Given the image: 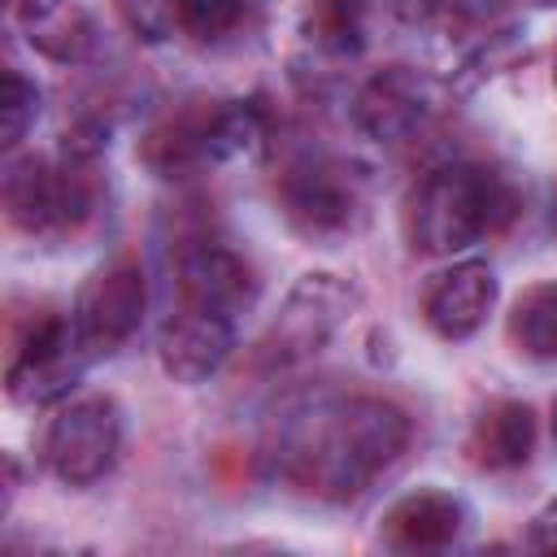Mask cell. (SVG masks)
I'll return each mask as SVG.
<instances>
[{
  "label": "cell",
  "instance_id": "6da1fadb",
  "mask_svg": "<svg viewBox=\"0 0 557 557\" xmlns=\"http://www.w3.org/2000/svg\"><path fill=\"white\" fill-rule=\"evenodd\" d=\"M409 444V418L383 396H331L287 413L270 440L283 483L318 500L361 496Z\"/></svg>",
  "mask_w": 557,
  "mask_h": 557
},
{
  "label": "cell",
  "instance_id": "7a4b0ae2",
  "mask_svg": "<svg viewBox=\"0 0 557 557\" xmlns=\"http://www.w3.org/2000/svg\"><path fill=\"white\" fill-rule=\"evenodd\" d=\"M513 209H518V196L500 170L453 161L422 174V183H413V191L405 196L400 222L413 252L453 257L496 235L513 218Z\"/></svg>",
  "mask_w": 557,
  "mask_h": 557
},
{
  "label": "cell",
  "instance_id": "3957f363",
  "mask_svg": "<svg viewBox=\"0 0 557 557\" xmlns=\"http://www.w3.org/2000/svg\"><path fill=\"white\" fill-rule=\"evenodd\" d=\"M96 152L100 144H83V139H70L61 161H48L35 152L26 157L9 152L4 178H0L9 222L26 235L78 226L96 200Z\"/></svg>",
  "mask_w": 557,
  "mask_h": 557
},
{
  "label": "cell",
  "instance_id": "277c9868",
  "mask_svg": "<svg viewBox=\"0 0 557 557\" xmlns=\"http://www.w3.org/2000/svg\"><path fill=\"white\" fill-rule=\"evenodd\" d=\"M278 209L309 244H344L370 213L366 174L339 157H300L278 178Z\"/></svg>",
  "mask_w": 557,
  "mask_h": 557
},
{
  "label": "cell",
  "instance_id": "5b68a950",
  "mask_svg": "<svg viewBox=\"0 0 557 557\" xmlns=\"http://www.w3.org/2000/svg\"><path fill=\"white\" fill-rule=\"evenodd\" d=\"M357 309V287L344 283L339 274H305L296 278V287L283 296L265 339H261V357L270 366H296L313 352H322L339 326L352 318Z\"/></svg>",
  "mask_w": 557,
  "mask_h": 557
},
{
  "label": "cell",
  "instance_id": "8992f818",
  "mask_svg": "<svg viewBox=\"0 0 557 557\" xmlns=\"http://www.w3.org/2000/svg\"><path fill=\"white\" fill-rule=\"evenodd\" d=\"M122 453V413L109 396L65 400L44 435V466L65 487L100 483Z\"/></svg>",
  "mask_w": 557,
  "mask_h": 557
},
{
  "label": "cell",
  "instance_id": "52a82bcc",
  "mask_svg": "<svg viewBox=\"0 0 557 557\" xmlns=\"http://www.w3.org/2000/svg\"><path fill=\"white\" fill-rule=\"evenodd\" d=\"M148 305V283L139 261H113L100 265L74 296V335L87 348V357H109L117 352L144 322Z\"/></svg>",
  "mask_w": 557,
  "mask_h": 557
},
{
  "label": "cell",
  "instance_id": "ba28073f",
  "mask_svg": "<svg viewBox=\"0 0 557 557\" xmlns=\"http://www.w3.org/2000/svg\"><path fill=\"white\" fill-rule=\"evenodd\" d=\"M87 366V348L74 335V322L65 318H44L35 322V331L17 344L9 370H4V387L17 405L35 409V405H52L61 396H70V387L78 383Z\"/></svg>",
  "mask_w": 557,
  "mask_h": 557
},
{
  "label": "cell",
  "instance_id": "9c48e42d",
  "mask_svg": "<svg viewBox=\"0 0 557 557\" xmlns=\"http://www.w3.org/2000/svg\"><path fill=\"white\" fill-rule=\"evenodd\" d=\"M431 113H435V83L413 65H383L352 96L357 131L379 144H400L418 135Z\"/></svg>",
  "mask_w": 557,
  "mask_h": 557
},
{
  "label": "cell",
  "instance_id": "30bf717a",
  "mask_svg": "<svg viewBox=\"0 0 557 557\" xmlns=\"http://www.w3.org/2000/svg\"><path fill=\"white\" fill-rule=\"evenodd\" d=\"M235 348V318L209 305H187L161 322L157 331V361L174 383H205L222 370V361Z\"/></svg>",
  "mask_w": 557,
  "mask_h": 557
},
{
  "label": "cell",
  "instance_id": "8fae6325",
  "mask_svg": "<svg viewBox=\"0 0 557 557\" xmlns=\"http://www.w3.org/2000/svg\"><path fill=\"white\" fill-rule=\"evenodd\" d=\"M496 305V274L487 261H457L448 270H440L422 296V318L426 326L457 344V339H470L487 313Z\"/></svg>",
  "mask_w": 557,
  "mask_h": 557
},
{
  "label": "cell",
  "instance_id": "7c38bea8",
  "mask_svg": "<svg viewBox=\"0 0 557 557\" xmlns=\"http://www.w3.org/2000/svg\"><path fill=\"white\" fill-rule=\"evenodd\" d=\"M257 296V278H252V265L218 244V239H200L191 248H183L178 257V300L187 305H209V309H222V313H239L244 305H252Z\"/></svg>",
  "mask_w": 557,
  "mask_h": 557
},
{
  "label": "cell",
  "instance_id": "4fadbf2b",
  "mask_svg": "<svg viewBox=\"0 0 557 557\" xmlns=\"http://www.w3.org/2000/svg\"><path fill=\"white\" fill-rule=\"evenodd\" d=\"M466 531V505L453 492L418 487L383 513V544L396 553H440Z\"/></svg>",
  "mask_w": 557,
  "mask_h": 557
},
{
  "label": "cell",
  "instance_id": "5bb4252c",
  "mask_svg": "<svg viewBox=\"0 0 557 557\" xmlns=\"http://www.w3.org/2000/svg\"><path fill=\"white\" fill-rule=\"evenodd\" d=\"M535 453V413L522 400H496L483 409L470 435V457L483 470H518Z\"/></svg>",
  "mask_w": 557,
  "mask_h": 557
},
{
  "label": "cell",
  "instance_id": "9a60e30c",
  "mask_svg": "<svg viewBox=\"0 0 557 557\" xmlns=\"http://www.w3.org/2000/svg\"><path fill=\"white\" fill-rule=\"evenodd\" d=\"M22 30L30 48H39L52 61H83L96 44V22L83 0H26Z\"/></svg>",
  "mask_w": 557,
  "mask_h": 557
},
{
  "label": "cell",
  "instance_id": "2e32d148",
  "mask_svg": "<svg viewBox=\"0 0 557 557\" xmlns=\"http://www.w3.org/2000/svg\"><path fill=\"white\" fill-rule=\"evenodd\" d=\"M300 35H305L309 57H326V61L357 57L366 44V4L361 0H313Z\"/></svg>",
  "mask_w": 557,
  "mask_h": 557
},
{
  "label": "cell",
  "instance_id": "e0dca14e",
  "mask_svg": "<svg viewBox=\"0 0 557 557\" xmlns=\"http://www.w3.org/2000/svg\"><path fill=\"white\" fill-rule=\"evenodd\" d=\"M509 339L535 361H557V283H535L509 313Z\"/></svg>",
  "mask_w": 557,
  "mask_h": 557
},
{
  "label": "cell",
  "instance_id": "ac0fdd59",
  "mask_svg": "<svg viewBox=\"0 0 557 557\" xmlns=\"http://www.w3.org/2000/svg\"><path fill=\"white\" fill-rule=\"evenodd\" d=\"M35 117H39V87L9 65L0 74V144H4V152H13L26 139Z\"/></svg>",
  "mask_w": 557,
  "mask_h": 557
},
{
  "label": "cell",
  "instance_id": "d6986e66",
  "mask_svg": "<svg viewBox=\"0 0 557 557\" xmlns=\"http://www.w3.org/2000/svg\"><path fill=\"white\" fill-rule=\"evenodd\" d=\"M244 17V0H174V22L178 35L196 44H218L226 39Z\"/></svg>",
  "mask_w": 557,
  "mask_h": 557
},
{
  "label": "cell",
  "instance_id": "ffe728a7",
  "mask_svg": "<svg viewBox=\"0 0 557 557\" xmlns=\"http://www.w3.org/2000/svg\"><path fill=\"white\" fill-rule=\"evenodd\" d=\"M492 0H392V13L413 26V30H453V26H470L479 17H487Z\"/></svg>",
  "mask_w": 557,
  "mask_h": 557
},
{
  "label": "cell",
  "instance_id": "44dd1931",
  "mask_svg": "<svg viewBox=\"0 0 557 557\" xmlns=\"http://www.w3.org/2000/svg\"><path fill=\"white\" fill-rule=\"evenodd\" d=\"M117 9H122V17H126V26H131L139 39H148V44H161V39H170V35L178 30V22H174V0H117Z\"/></svg>",
  "mask_w": 557,
  "mask_h": 557
},
{
  "label": "cell",
  "instance_id": "7402d4cb",
  "mask_svg": "<svg viewBox=\"0 0 557 557\" xmlns=\"http://www.w3.org/2000/svg\"><path fill=\"white\" fill-rule=\"evenodd\" d=\"M527 544H531L535 553H557V500H548V505L531 518Z\"/></svg>",
  "mask_w": 557,
  "mask_h": 557
},
{
  "label": "cell",
  "instance_id": "603a6c76",
  "mask_svg": "<svg viewBox=\"0 0 557 557\" xmlns=\"http://www.w3.org/2000/svg\"><path fill=\"white\" fill-rule=\"evenodd\" d=\"M553 87H557V48H553Z\"/></svg>",
  "mask_w": 557,
  "mask_h": 557
},
{
  "label": "cell",
  "instance_id": "cb8c5ba5",
  "mask_svg": "<svg viewBox=\"0 0 557 557\" xmlns=\"http://www.w3.org/2000/svg\"><path fill=\"white\" fill-rule=\"evenodd\" d=\"M544 4H557V0H544Z\"/></svg>",
  "mask_w": 557,
  "mask_h": 557
},
{
  "label": "cell",
  "instance_id": "d4e9b609",
  "mask_svg": "<svg viewBox=\"0 0 557 557\" xmlns=\"http://www.w3.org/2000/svg\"><path fill=\"white\" fill-rule=\"evenodd\" d=\"M553 431H557V418H553Z\"/></svg>",
  "mask_w": 557,
  "mask_h": 557
}]
</instances>
